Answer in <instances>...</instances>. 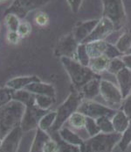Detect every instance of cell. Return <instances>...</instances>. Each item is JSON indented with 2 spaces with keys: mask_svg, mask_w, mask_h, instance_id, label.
Listing matches in <instances>:
<instances>
[{
  "mask_svg": "<svg viewBox=\"0 0 131 152\" xmlns=\"http://www.w3.org/2000/svg\"><path fill=\"white\" fill-rule=\"evenodd\" d=\"M26 107L19 101L12 100L8 104L1 107V140L15 128L20 126L22 118Z\"/></svg>",
  "mask_w": 131,
  "mask_h": 152,
  "instance_id": "1",
  "label": "cell"
},
{
  "mask_svg": "<svg viewBox=\"0 0 131 152\" xmlns=\"http://www.w3.org/2000/svg\"><path fill=\"white\" fill-rule=\"evenodd\" d=\"M60 62L67 72L73 86L78 91L89 81L100 78V75L93 72L88 67L81 65L77 60L68 57H60Z\"/></svg>",
  "mask_w": 131,
  "mask_h": 152,
  "instance_id": "2",
  "label": "cell"
},
{
  "mask_svg": "<svg viewBox=\"0 0 131 152\" xmlns=\"http://www.w3.org/2000/svg\"><path fill=\"white\" fill-rule=\"evenodd\" d=\"M119 133H101L94 137H89L81 146V152H113V150L122 139Z\"/></svg>",
  "mask_w": 131,
  "mask_h": 152,
  "instance_id": "3",
  "label": "cell"
},
{
  "mask_svg": "<svg viewBox=\"0 0 131 152\" xmlns=\"http://www.w3.org/2000/svg\"><path fill=\"white\" fill-rule=\"evenodd\" d=\"M82 100H83V97L80 91H74L71 92L68 98L62 103V105H60L56 110L57 112L56 121L50 131L57 132L60 130L64 126L66 122H67L71 115L78 111V108L81 106Z\"/></svg>",
  "mask_w": 131,
  "mask_h": 152,
  "instance_id": "4",
  "label": "cell"
},
{
  "mask_svg": "<svg viewBox=\"0 0 131 152\" xmlns=\"http://www.w3.org/2000/svg\"><path fill=\"white\" fill-rule=\"evenodd\" d=\"M103 4L102 18H106L115 26V29L122 27L126 20V13L123 2L121 0H105Z\"/></svg>",
  "mask_w": 131,
  "mask_h": 152,
  "instance_id": "5",
  "label": "cell"
},
{
  "mask_svg": "<svg viewBox=\"0 0 131 152\" xmlns=\"http://www.w3.org/2000/svg\"><path fill=\"white\" fill-rule=\"evenodd\" d=\"M78 112L81 113L86 117H90L94 120H97L101 117H108L112 120L117 110L110 108L94 100L83 99L78 108Z\"/></svg>",
  "mask_w": 131,
  "mask_h": 152,
  "instance_id": "6",
  "label": "cell"
},
{
  "mask_svg": "<svg viewBox=\"0 0 131 152\" xmlns=\"http://www.w3.org/2000/svg\"><path fill=\"white\" fill-rule=\"evenodd\" d=\"M49 111L39 108L37 106L27 107L20 122V128L23 132H29L39 128L40 120Z\"/></svg>",
  "mask_w": 131,
  "mask_h": 152,
  "instance_id": "7",
  "label": "cell"
},
{
  "mask_svg": "<svg viewBox=\"0 0 131 152\" xmlns=\"http://www.w3.org/2000/svg\"><path fill=\"white\" fill-rule=\"evenodd\" d=\"M100 95L105 102L113 107H122L123 98L119 87L109 80H101Z\"/></svg>",
  "mask_w": 131,
  "mask_h": 152,
  "instance_id": "8",
  "label": "cell"
},
{
  "mask_svg": "<svg viewBox=\"0 0 131 152\" xmlns=\"http://www.w3.org/2000/svg\"><path fill=\"white\" fill-rule=\"evenodd\" d=\"M79 43L75 41L73 34H66L62 36L56 46L54 50L55 55L60 57H68L76 60V52Z\"/></svg>",
  "mask_w": 131,
  "mask_h": 152,
  "instance_id": "9",
  "label": "cell"
},
{
  "mask_svg": "<svg viewBox=\"0 0 131 152\" xmlns=\"http://www.w3.org/2000/svg\"><path fill=\"white\" fill-rule=\"evenodd\" d=\"M114 30L115 26L113 22L106 18H101L100 19V21L92 32V34L85 40L83 43L87 44L94 42L105 41V39H107Z\"/></svg>",
  "mask_w": 131,
  "mask_h": 152,
  "instance_id": "10",
  "label": "cell"
},
{
  "mask_svg": "<svg viewBox=\"0 0 131 152\" xmlns=\"http://www.w3.org/2000/svg\"><path fill=\"white\" fill-rule=\"evenodd\" d=\"M46 1H15L10 8L5 12V14L12 13L18 16L19 19H23L31 10L36 9L45 4Z\"/></svg>",
  "mask_w": 131,
  "mask_h": 152,
  "instance_id": "11",
  "label": "cell"
},
{
  "mask_svg": "<svg viewBox=\"0 0 131 152\" xmlns=\"http://www.w3.org/2000/svg\"><path fill=\"white\" fill-rule=\"evenodd\" d=\"M23 130L20 126L7 134L2 140L0 145V152H18L21 141Z\"/></svg>",
  "mask_w": 131,
  "mask_h": 152,
  "instance_id": "12",
  "label": "cell"
},
{
  "mask_svg": "<svg viewBox=\"0 0 131 152\" xmlns=\"http://www.w3.org/2000/svg\"><path fill=\"white\" fill-rule=\"evenodd\" d=\"M100 19H95V20H90L81 22L76 25L72 32L75 41L79 44L83 43L85 40L92 34V32L96 27Z\"/></svg>",
  "mask_w": 131,
  "mask_h": 152,
  "instance_id": "13",
  "label": "cell"
},
{
  "mask_svg": "<svg viewBox=\"0 0 131 152\" xmlns=\"http://www.w3.org/2000/svg\"><path fill=\"white\" fill-rule=\"evenodd\" d=\"M115 77L118 83V87L124 99L131 93V70L128 68H125Z\"/></svg>",
  "mask_w": 131,
  "mask_h": 152,
  "instance_id": "14",
  "label": "cell"
},
{
  "mask_svg": "<svg viewBox=\"0 0 131 152\" xmlns=\"http://www.w3.org/2000/svg\"><path fill=\"white\" fill-rule=\"evenodd\" d=\"M41 82V80L37 76H26V77H14L6 82L4 87L12 90V91H19L23 90L25 87L32 83Z\"/></svg>",
  "mask_w": 131,
  "mask_h": 152,
  "instance_id": "15",
  "label": "cell"
},
{
  "mask_svg": "<svg viewBox=\"0 0 131 152\" xmlns=\"http://www.w3.org/2000/svg\"><path fill=\"white\" fill-rule=\"evenodd\" d=\"M24 90L35 95H46L55 99V88L53 85L43 82L32 83L24 88Z\"/></svg>",
  "mask_w": 131,
  "mask_h": 152,
  "instance_id": "16",
  "label": "cell"
},
{
  "mask_svg": "<svg viewBox=\"0 0 131 152\" xmlns=\"http://www.w3.org/2000/svg\"><path fill=\"white\" fill-rule=\"evenodd\" d=\"M81 94L83 97V99L93 100L95 97L101 93V80L100 78L93 79L89 81L82 87L80 91Z\"/></svg>",
  "mask_w": 131,
  "mask_h": 152,
  "instance_id": "17",
  "label": "cell"
},
{
  "mask_svg": "<svg viewBox=\"0 0 131 152\" xmlns=\"http://www.w3.org/2000/svg\"><path fill=\"white\" fill-rule=\"evenodd\" d=\"M52 137L48 134L47 132L40 129L38 128L36 129V133L30 149V152H44V148L45 143Z\"/></svg>",
  "mask_w": 131,
  "mask_h": 152,
  "instance_id": "18",
  "label": "cell"
},
{
  "mask_svg": "<svg viewBox=\"0 0 131 152\" xmlns=\"http://www.w3.org/2000/svg\"><path fill=\"white\" fill-rule=\"evenodd\" d=\"M130 122V120L125 114V113L121 109L117 110L116 113L112 119V123L114 129V132L122 134L128 129Z\"/></svg>",
  "mask_w": 131,
  "mask_h": 152,
  "instance_id": "19",
  "label": "cell"
},
{
  "mask_svg": "<svg viewBox=\"0 0 131 152\" xmlns=\"http://www.w3.org/2000/svg\"><path fill=\"white\" fill-rule=\"evenodd\" d=\"M58 132H59V136L69 144L81 147L84 142V141L81 139V137L79 134H77L74 131L70 129L67 127L63 126Z\"/></svg>",
  "mask_w": 131,
  "mask_h": 152,
  "instance_id": "20",
  "label": "cell"
},
{
  "mask_svg": "<svg viewBox=\"0 0 131 152\" xmlns=\"http://www.w3.org/2000/svg\"><path fill=\"white\" fill-rule=\"evenodd\" d=\"M12 100L20 102L26 107L35 106V94L24 89L19 91H12Z\"/></svg>",
  "mask_w": 131,
  "mask_h": 152,
  "instance_id": "21",
  "label": "cell"
},
{
  "mask_svg": "<svg viewBox=\"0 0 131 152\" xmlns=\"http://www.w3.org/2000/svg\"><path fill=\"white\" fill-rule=\"evenodd\" d=\"M109 62L110 60L105 55H103L99 57L91 58L90 63L88 64V68L95 74L100 75L101 73L108 69Z\"/></svg>",
  "mask_w": 131,
  "mask_h": 152,
  "instance_id": "22",
  "label": "cell"
},
{
  "mask_svg": "<svg viewBox=\"0 0 131 152\" xmlns=\"http://www.w3.org/2000/svg\"><path fill=\"white\" fill-rule=\"evenodd\" d=\"M108 47V42L105 41L94 42L86 44L87 51L90 58L99 57L105 54V51Z\"/></svg>",
  "mask_w": 131,
  "mask_h": 152,
  "instance_id": "23",
  "label": "cell"
},
{
  "mask_svg": "<svg viewBox=\"0 0 131 152\" xmlns=\"http://www.w3.org/2000/svg\"><path fill=\"white\" fill-rule=\"evenodd\" d=\"M114 46L123 56L127 55L131 49V32H126L122 34Z\"/></svg>",
  "mask_w": 131,
  "mask_h": 152,
  "instance_id": "24",
  "label": "cell"
},
{
  "mask_svg": "<svg viewBox=\"0 0 131 152\" xmlns=\"http://www.w3.org/2000/svg\"><path fill=\"white\" fill-rule=\"evenodd\" d=\"M86 121H87V117L81 113L77 111L71 115V117L67 121V123L70 127H72L74 129H81L85 128Z\"/></svg>",
  "mask_w": 131,
  "mask_h": 152,
  "instance_id": "25",
  "label": "cell"
},
{
  "mask_svg": "<svg viewBox=\"0 0 131 152\" xmlns=\"http://www.w3.org/2000/svg\"><path fill=\"white\" fill-rule=\"evenodd\" d=\"M56 118H57V112L56 111H49L40 120L39 128L45 132L51 130V129L53 128V124L56 121Z\"/></svg>",
  "mask_w": 131,
  "mask_h": 152,
  "instance_id": "26",
  "label": "cell"
},
{
  "mask_svg": "<svg viewBox=\"0 0 131 152\" xmlns=\"http://www.w3.org/2000/svg\"><path fill=\"white\" fill-rule=\"evenodd\" d=\"M55 102V99L46 95H35V106L39 108L49 111Z\"/></svg>",
  "mask_w": 131,
  "mask_h": 152,
  "instance_id": "27",
  "label": "cell"
},
{
  "mask_svg": "<svg viewBox=\"0 0 131 152\" xmlns=\"http://www.w3.org/2000/svg\"><path fill=\"white\" fill-rule=\"evenodd\" d=\"M4 22L8 29V32H18L19 26L20 25V19L12 13H8L4 15Z\"/></svg>",
  "mask_w": 131,
  "mask_h": 152,
  "instance_id": "28",
  "label": "cell"
},
{
  "mask_svg": "<svg viewBox=\"0 0 131 152\" xmlns=\"http://www.w3.org/2000/svg\"><path fill=\"white\" fill-rule=\"evenodd\" d=\"M76 60L81 65L85 66V67H88V64L90 63L91 58L89 57V56L87 54L86 44H79L78 48H77V52H76Z\"/></svg>",
  "mask_w": 131,
  "mask_h": 152,
  "instance_id": "29",
  "label": "cell"
},
{
  "mask_svg": "<svg viewBox=\"0 0 131 152\" xmlns=\"http://www.w3.org/2000/svg\"><path fill=\"white\" fill-rule=\"evenodd\" d=\"M126 67L125 63L123 62L122 57H118L113 60H110L109 62V67H108V71L112 75H117L120 71H122V69H124Z\"/></svg>",
  "mask_w": 131,
  "mask_h": 152,
  "instance_id": "30",
  "label": "cell"
},
{
  "mask_svg": "<svg viewBox=\"0 0 131 152\" xmlns=\"http://www.w3.org/2000/svg\"><path fill=\"white\" fill-rule=\"evenodd\" d=\"M96 122L103 134H112L114 133V129L112 123V120L108 117H101L96 120Z\"/></svg>",
  "mask_w": 131,
  "mask_h": 152,
  "instance_id": "31",
  "label": "cell"
},
{
  "mask_svg": "<svg viewBox=\"0 0 131 152\" xmlns=\"http://www.w3.org/2000/svg\"><path fill=\"white\" fill-rule=\"evenodd\" d=\"M85 129L87 130L89 137H94V136L101 133V131L97 122H96V120L92 119L90 117H87Z\"/></svg>",
  "mask_w": 131,
  "mask_h": 152,
  "instance_id": "32",
  "label": "cell"
},
{
  "mask_svg": "<svg viewBox=\"0 0 131 152\" xmlns=\"http://www.w3.org/2000/svg\"><path fill=\"white\" fill-rule=\"evenodd\" d=\"M58 142V151L57 152H81L80 146H75L69 144L63 141L60 136L55 139Z\"/></svg>",
  "mask_w": 131,
  "mask_h": 152,
  "instance_id": "33",
  "label": "cell"
},
{
  "mask_svg": "<svg viewBox=\"0 0 131 152\" xmlns=\"http://www.w3.org/2000/svg\"><path fill=\"white\" fill-rule=\"evenodd\" d=\"M131 143V121L130 122V125L128 127V129L125 130V132L122 134V139L120 141V142L118 143V146L119 148L124 151L128 146Z\"/></svg>",
  "mask_w": 131,
  "mask_h": 152,
  "instance_id": "34",
  "label": "cell"
},
{
  "mask_svg": "<svg viewBox=\"0 0 131 152\" xmlns=\"http://www.w3.org/2000/svg\"><path fill=\"white\" fill-rule=\"evenodd\" d=\"M104 55L109 58V60H113V59L123 56V55L117 49V48L114 45L109 43V42H108V47H107V49H106Z\"/></svg>",
  "mask_w": 131,
  "mask_h": 152,
  "instance_id": "35",
  "label": "cell"
},
{
  "mask_svg": "<svg viewBox=\"0 0 131 152\" xmlns=\"http://www.w3.org/2000/svg\"><path fill=\"white\" fill-rule=\"evenodd\" d=\"M34 21L40 26H45L49 24V16L46 12L40 11L36 13L34 17Z\"/></svg>",
  "mask_w": 131,
  "mask_h": 152,
  "instance_id": "36",
  "label": "cell"
},
{
  "mask_svg": "<svg viewBox=\"0 0 131 152\" xmlns=\"http://www.w3.org/2000/svg\"><path fill=\"white\" fill-rule=\"evenodd\" d=\"M32 32V26L29 22L27 21H21L20 25L18 29V34L20 36V38H24L27 37Z\"/></svg>",
  "mask_w": 131,
  "mask_h": 152,
  "instance_id": "37",
  "label": "cell"
},
{
  "mask_svg": "<svg viewBox=\"0 0 131 152\" xmlns=\"http://www.w3.org/2000/svg\"><path fill=\"white\" fill-rule=\"evenodd\" d=\"M12 100V91L4 87L1 89V107Z\"/></svg>",
  "mask_w": 131,
  "mask_h": 152,
  "instance_id": "38",
  "label": "cell"
},
{
  "mask_svg": "<svg viewBox=\"0 0 131 152\" xmlns=\"http://www.w3.org/2000/svg\"><path fill=\"white\" fill-rule=\"evenodd\" d=\"M125 114L129 117V119L131 121V93L123 99L122 104V109Z\"/></svg>",
  "mask_w": 131,
  "mask_h": 152,
  "instance_id": "39",
  "label": "cell"
},
{
  "mask_svg": "<svg viewBox=\"0 0 131 152\" xmlns=\"http://www.w3.org/2000/svg\"><path fill=\"white\" fill-rule=\"evenodd\" d=\"M58 151V142L55 139L51 138L45 145L44 152H57Z\"/></svg>",
  "mask_w": 131,
  "mask_h": 152,
  "instance_id": "40",
  "label": "cell"
},
{
  "mask_svg": "<svg viewBox=\"0 0 131 152\" xmlns=\"http://www.w3.org/2000/svg\"><path fill=\"white\" fill-rule=\"evenodd\" d=\"M20 39L21 38L17 32H8L6 34V41L12 45H16L19 43Z\"/></svg>",
  "mask_w": 131,
  "mask_h": 152,
  "instance_id": "41",
  "label": "cell"
},
{
  "mask_svg": "<svg viewBox=\"0 0 131 152\" xmlns=\"http://www.w3.org/2000/svg\"><path fill=\"white\" fill-rule=\"evenodd\" d=\"M68 4L70 5L73 12L76 13L78 12V11L80 10L81 4H82V1L81 0H71V1H67Z\"/></svg>",
  "mask_w": 131,
  "mask_h": 152,
  "instance_id": "42",
  "label": "cell"
},
{
  "mask_svg": "<svg viewBox=\"0 0 131 152\" xmlns=\"http://www.w3.org/2000/svg\"><path fill=\"white\" fill-rule=\"evenodd\" d=\"M122 58L123 62L125 63L126 67L131 70V55H124Z\"/></svg>",
  "mask_w": 131,
  "mask_h": 152,
  "instance_id": "43",
  "label": "cell"
},
{
  "mask_svg": "<svg viewBox=\"0 0 131 152\" xmlns=\"http://www.w3.org/2000/svg\"><path fill=\"white\" fill-rule=\"evenodd\" d=\"M127 55H131V49H130V51H129V53H128Z\"/></svg>",
  "mask_w": 131,
  "mask_h": 152,
  "instance_id": "44",
  "label": "cell"
}]
</instances>
